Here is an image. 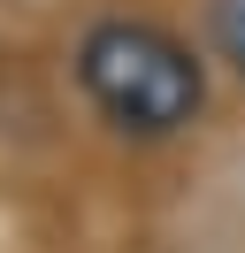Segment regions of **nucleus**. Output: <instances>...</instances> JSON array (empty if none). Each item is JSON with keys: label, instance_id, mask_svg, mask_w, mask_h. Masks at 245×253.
I'll return each instance as SVG.
<instances>
[{"label": "nucleus", "instance_id": "1", "mask_svg": "<svg viewBox=\"0 0 245 253\" xmlns=\"http://www.w3.org/2000/svg\"><path fill=\"white\" fill-rule=\"evenodd\" d=\"M77 77L107 123L146 130V138L192 123V108H199V62L153 23H100L77 46Z\"/></svg>", "mask_w": 245, "mask_h": 253}, {"label": "nucleus", "instance_id": "2", "mask_svg": "<svg viewBox=\"0 0 245 253\" xmlns=\"http://www.w3.org/2000/svg\"><path fill=\"white\" fill-rule=\"evenodd\" d=\"M214 39H222V62L245 77V0H214Z\"/></svg>", "mask_w": 245, "mask_h": 253}]
</instances>
